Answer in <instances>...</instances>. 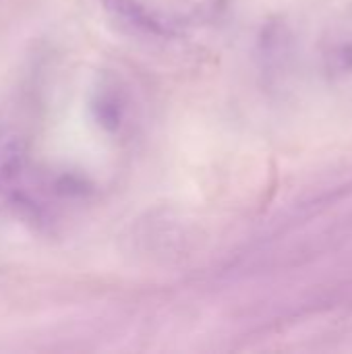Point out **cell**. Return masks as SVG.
Returning a JSON list of instances; mask_svg holds the SVG:
<instances>
[{
	"mask_svg": "<svg viewBox=\"0 0 352 354\" xmlns=\"http://www.w3.org/2000/svg\"><path fill=\"white\" fill-rule=\"evenodd\" d=\"M332 60H334V68H336V71H351L352 68V44L338 48V50L332 54Z\"/></svg>",
	"mask_w": 352,
	"mask_h": 354,
	"instance_id": "1",
	"label": "cell"
}]
</instances>
